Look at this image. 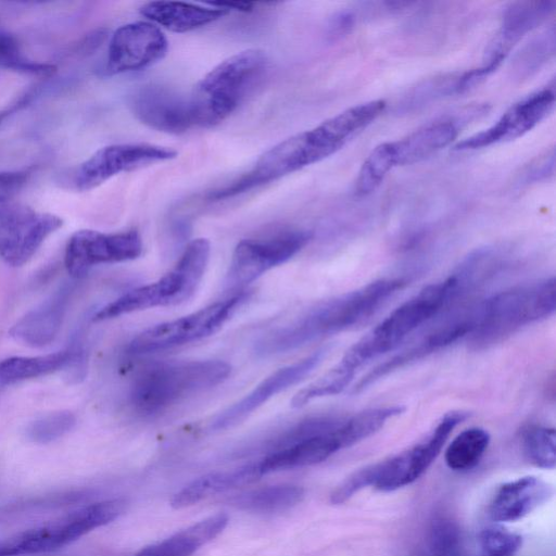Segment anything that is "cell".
<instances>
[{"label": "cell", "instance_id": "9c48e42d", "mask_svg": "<svg viewBox=\"0 0 556 556\" xmlns=\"http://www.w3.org/2000/svg\"><path fill=\"white\" fill-rule=\"evenodd\" d=\"M126 508L122 498L84 506L47 525L0 540V556H22L53 552L90 531L118 518Z\"/></svg>", "mask_w": 556, "mask_h": 556}, {"label": "cell", "instance_id": "2e32d148", "mask_svg": "<svg viewBox=\"0 0 556 556\" xmlns=\"http://www.w3.org/2000/svg\"><path fill=\"white\" fill-rule=\"evenodd\" d=\"M168 41L159 26L138 21L118 27L112 35L105 72L110 75L144 70L161 61Z\"/></svg>", "mask_w": 556, "mask_h": 556}, {"label": "cell", "instance_id": "44dd1931", "mask_svg": "<svg viewBox=\"0 0 556 556\" xmlns=\"http://www.w3.org/2000/svg\"><path fill=\"white\" fill-rule=\"evenodd\" d=\"M552 494V486L538 477L509 481L494 495L489 506L490 518L496 522L519 520L548 501Z\"/></svg>", "mask_w": 556, "mask_h": 556}, {"label": "cell", "instance_id": "e0dca14e", "mask_svg": "<svg viewBox=\"0 0 556 556\" xmlns=\"http://www.w3.org/2000/svg\"><path fill=\"white\" fill-rule=\"evenodd\" d=\"M554 86L542 88L508 109L492 126L459 141L454 150L469 151L522 137L554 109Z\"/></svg>", "mask_w": 556, "mask_h": 556}, {"label": "cell", "instance_id": "52a82bcc", "mask_svg": "<svg viewBox=\"0 0 556 556\" xmlns=\"http://www.w3.org/2000/svg\"><path fill=\"white\" fill-rule=\"evenodd\" d=\"M211 254L205 238L191 240L174 267L159 280L131 289L106 305L92 317L102 321L125 314L159 306H174L189 300L198 289Z\"/></svg>", "mask_w": 556, "mask_h": 556}, {"label": "cell", "instance_id": "74e56055", "mask_svg": "<svg viewBox=\"0 0 556 556\" xmlns=\"http://www.w3.org/2000/svg\"><path fill=\"white\" fill-rule=\"evenodd\" d=\"M555 172V150L551 148L527 166L523 178L528 184L549 179Z\"/></svg>", "mask_w": 556, "mask_h": 556}, {"label": "cell", "instance_id": "277c9868", "mask_svg": "<svg viewBox=\"0 0 556 556\" xmlns=\"http://www.w3.org/2000/svg\"><path fill=\"white\" fill-rule=\"evenodd\" d=\"M556 309L555 278L513 287L475 304L469 342L488 348L531 324L551 317Z\"/></svg>", "mask_w": 556, "mask_h": 556}, {"label": "cell", "instance_id": "7402d4cb", "mask_svg": "<svg viewBox=\"0 0 556 556\" xmlns=\"http://www.w3.org/2000/svg\"><path fill=\"white\" fill-rule=\"evenodd\" d=\"M71 287H63L50 299L20 318L10 329V336L30 348H43L60 332Z\"/></svg>", "mask_w": 556, "mask_h": 556}, {"label": "cell", "instance_id": "83f0119b", "mask_svg": "<svg viewBox=\"0 0 556 556\" xmlns=\"http://www.w3.org/2000/svg\"><path fill=\"white\" fill-rule=\"evenodd\" d=\"M71 356L70 346L38 356H12L0 361V386L42 377L64 369Z\"/></svg>", "mask_w": 556, "mask_h": 556}, {"label": "cell", "instance_id": "7a4b0ae2", "mask_svg": "<svg viewBox=\"0 0 556 556\" xmlns=\"http://www.w3.org/2000/svg\"><path fill=\"white\" fill-rule=\"evenodd\" d=\"M405 285L400 277L381 278L314 306L255 345L258 355L286 353L318 339L349 330L368 319Z\"/></svg>", "mask_w": 556, "mask_h": 556}, {"label": "cell", "instance_id": "d6a6232c", "mask_svg": "<svg viewBox=\"0 0 556 556\" xmlns=\"http://www.w3.org/2000/svg\"><path fill=\"white\" fill-rule=\"evenodd\" d=\"M555 53V27L552 25L533 38L516 56L515 70L521 75H531Z\"/></svg>", "mask_w": 556, "mask_h": 556}, {"label": "cell", "instance_id": "6da1fadb", "mask_svg": "<svg viewBox=\"0 0 556 556\" xmlns=\"http://www.w3.org/2000/svg\"><path fill=\"white\" fill-rule=\"evenodd\" d=\"M384 100H372L351 106L298 132L263 153L251 170L230 186L212 193L222 200L277 180L318 163L339 151L357 131L371 124L386 109Z\"/></svg>", "mask_w": 556, "mask_h": 556}, {"label": "cell", "instance_id": "d590c367", "mask_svg": "<svg viewBox=\"0 0 556 556\" xmlns=\"http://www.w3.org/2000/svg\"><path fill=\"white\" fill-rule=\"evenodd\" d=\"M478 556H514L522 544L520 535L502 528L490 527L478 535Z\"/></svg>", "mask_w": 556, "mask_h": 556}, {"label": "cell", "instance_id": "8d00e7d4", "mask_svg": "<svg viewBox=\"0 0 556 556\" xmlns=\"http://www.w3.org/2000/svg\"><path fill=\"white\" fill-rule=\"evenodd\" d=\"M375 481L372 464L350 475L330 494V502L340 505L350 500L355 493L366 486H372Z\"/></svg>", "mask_w": 556, "mask_h": 556}, {"label": "cell", "instance_id": "d4e9b609", "mask_svg": "<svg viewBox=\"0 0 556 556\" xmlns=\"http://www.w3.org/2000/svg\"><path fill=\"white\" fill-rule=\"evenodd\" d=\"M454 119L431 122L406 137L393 141L396 166L418 163L450 146L458 136Z\"/></svg>", "mask_w": 556, "mask_h": 556}, {"label": "cell", "instance_id": "e575fe53", "mask_svg": "<svg viewBox=\"0 0 556 556\" xmlns=\"http://www.w3.org/2000/svg\"><path fill=\"white\" fill-rule=\"evenodd\" d=\"M460 532L458 526L446 517H437L429 529V548L432 556H459Z\"/></svg>", "mask_w": 556, "mask_h": 556}, {"label": "cell", "instance_id": "603a6c76", "mask_svg": "<svg viewBox=\"0 0 556 556\" xmlns=\"http://www.w3.org/2000/svg\"><path fill=\"white\" fill-rule=\"evenodd\" d=\"M228 13L225 9L180 1H152L140 8V14L151 23L174 33L201 28Z\"/></svg>", "mask_w": 556, "mask_h": 556}, {"label": "cell", "instance_id": "836d02e7", "mask_svg": "<svg viewBox=\"0 0 556 556\" xmlns=\"http://www.w3.org/2000/svg\"><path fill=\"white\" fill-rule=\"evenodd\" d=\"M0 67L41 77H49L56 71L53 64L31 62L23 58L16 39L9 34H0Z\"/></svg>", "mask_w": 556, "mask_h": 556}, {"label": "cell", "instance_id": "8fae6325", "mask_svg": "<svg viewBox=\"0 0 556 556\" xmlns=\"http://www.w3.org/2000/svg\"><path fill=\"white\" fill-rule=\"evenodd\" d=\"M312 232L287 230L266 238L243 239L236 245L225 285L240 291L266 271L285 264L311 240Z\"/></svg>", "mask_w": 556, "mask_h": 556}, {"label": "cell", "instance_id": "484cf974", "mask_svg": "<svg viewBox=\"0 0 556 556\" xmlns=\"http://www.w3.org/2000/svg\"><path fill=\"white\" fill-rule=\"evenodd\" d=\"M228 520L224 513L212 515L163 541L143 547L135 556H192L223 532Z\"/></svg>", "mask_w": 556, "mask_h": 556}, {"label": "cell", "instance_id": "3957f363", "mask_svg": "<svg viewBox=\"0 0 556 556\" xmlns=\"http://www.w3.org/2000/svg\"><path fill=\"white\" fill-rule=\"evenodd\" d=\"M469 290L471 287L457 268L444 279L424 287L356 341L332 369L351 383L361 367L399 348Z\"/></svg>", "mask_w": 556, "mask_h": 556}, {"label": "cell", "instance_id": "ba28073f", "mask_svg": "<svg viewBox=\"0 0 556 556\" xmlns=\"http://www.w3.org/2000/svg\"><path fill=\"white\" fill-rule=\"evenodd\" d=\"M354 444L349 416H316L288 430L258 465L263 475L316 465Z\"/></svg>", "mask_w": 556, "mask_h": 556}, {"label": "cell", "instance_id": "8992f818", "mask_svg": "<svg viewBox=\"0 0 556 556\" xmlns=\"http://www.w3.org/2000/svg\"><path fill=\"white\" fill-rule=\"evenodd\" d=\"M230 372L231 366L219 359L157 363L134 378L130 405L144 416L160 414L190 395L222 383Z\"/></svg>", "mask_w": 556, "mask_h": 556}, {"label": "cell", "instance_id": "1f68e13d", "mask_svg": "<svg viewBox=\"0 0 556 556\" xmlns=\"http://www.w3.org/2000/svg\"><path fill=\"white\" fill-rule=\"evenodd\" d=\"M75 425L76 417L72 412H51L31 421L26 429V437L34 443L48 444L68 433Z\"/></svg>", "mask_w": 556, "mask_h": 556}, {"label": "cell", "instance_id": "f1b7e54d", "mask_svg": "<svg viewBox=\"0 0 556 556\" xmlns=\"http://www.w3.org/2000/svg\"><path fill=\"white\" fill-rule=\"evenodd\" d=\"M491 437L480 427H471L458 433L447 445L444 459L447 467L455 471L473 468L485 453Z\"/></svg>", "mask_w": 556, "mask_h": 556}, {"label": "cell", "instance_id": "5b68a950", "mask_svg": "<svg viewBox=\"0 0 556 556\" xmlns=\"http://www.w3.org/2000/svg\"><path fill=\"white\" fill-rule=\"evenodd\" d=\"M267 67L260 49L240 51L213 67L188 99L193 126L213 127L225 121L261 83Z\"/></svg>", "mask_w": 556, "mask_h": 556}, {"label": "cell", "instance_id": "4fadbf2b", "mask_svg": "<svg viewBox=\"0 0 556 556\" xmlns=\"http://www.w3.org/2000/svg\"><path fill=\"white\" fill-rule=\"evenodd\" d=\"M62 225V218L56 215L39 213L9 200L0 202L1 258L10 266H22Z\"/></svg>", "mask_w": 556, "mask_h": 556}, {"label": "cell", "instance_id": "ac0fdd59", "mask_svg": "<svg viewBox=\"0 0 556 556\" xmlns=\"http://www.w3.org/2000/svg\"><path fill=\"white\" fill-rule=\"evenodd\" d=\"M326 353V349H320L293 364L277 369L244 397L220 412L213 419L211 429L218 431L238 425L269 399L308 376L323 362Z\"/></svg>", "mask_w": 556, "mask_h": 556}, {"label": "cell", "instance_id": "f35d334b", "mask_svg": "<svg viewBox=\"0 0 556 556\" xmlns=\"http://www.w3.org/2000/svg\"><path fill=\"white\" fill-rule=\"evenodd\" d=\"M27 170L0 172V202L10 200L27 181Z\"/></svg>", "mask_w": 556, "mask_h": 556}, {"label": "cell", "instance_id": "f546056e", "mask_svg": "<svg viewBox=\"0 0 556 556\" xmlns=\"http://www.w3.org/2000/svg\"><path fill=\"white\" fill-rule=\"evenodd\" d=\"M395 166L396 154L393 141L375 147L359 168L355 180V194L365 197L374 192Z\"/></svg>", "mask_w": 556, "mask_h": 556}, {"label": "cell", "instance_id": "4dcf8cb0", "mask_svg": "<svg viewBox=\"0 0 556 556\" xmlns=\"http://www.w3.org/2000/svg\"><path fill=\"white\" fill-rule=\"evenodd\" d=\"M521 447L535 467L553 469L556 465V432L552 427L529 425L521 431Z\"/></svg>", "mask_w": 556, "mask_h": 556}, {"label": "cell", "instance_id": "4316f807", "mask_svg": "<svg viewBox=\"0 0 556 556\" xmlns=\"http://www.w3.org/2000/svg\"><path fill=\"white\" fill-rule=\"evenodd\" d=\"M304 497L303 488L294 484H278L250 490L229 498L238 509L256 514L286 511Z\"/></svg>", "mask_w": 556, "mask_h": 556}, {"label": "cell", "instance_id": "60d3db41", "mask_svg": "<svg viewBox=\"0 0 556 556\" xmlns=\"http://www.w3.org/2000/svg\"><path fill=\"white\" fill-rule=\"evenodd\" d=\"M208 5L225 9L227 11L236 10L240 12L252 11L254 3L248 1H232V2H210Z\"/></svg>", "mask_w": 556, "mask_h": 556}, {"label": "cell", "instance_id": "cb8c5ba5", "mask_svg": "<svg viewBox=\"0 0 556 556\" xmlns=\"http://www.w3.org/2000/svg\"><path fill=\"white\" fill-rule=\"evenodd\" d=\"M263 473L258 462L235 469L216 471L199 477L176 492L170 506L180 509L194 505L202 500L256 481Z\"/></svg>", "mask_w": 556, "mask_h": 556}, {"label": "cell", "instance_id": "9a60e30c", "mask_svg": "<svg viewBox=\"0 0 556 556\" xmlns=\"http://www.w3.org/2000/svg\"><path fill=\"white\" fill-rule=\"evenodd\" d=\"M141 253L142 239L136 229L114 233L83 229L70 238L64 265L72 277L79 279L96 265L131 261Z\"/></svg>", "mask_w": 556, "mask_h": 556}, {"label": "cell", "instance_id": "30bf717a", "mask_svg": "<svg viewBox=\"0 0 556 556\" xmlns=\"http://www.w3.org/2000/svg\"><path fill=\"white\" fill-rule=\"evenodd\" d=\"M249 296L248 289L236 291L197 312L152 326L129 342L127 354L155 353L206 338L219 330Z\"/></svg>", "mask_w": 556, "mask_h": 556}, {"label": "cell", "instance_id": "ab89813d", "mask_svg": "<svg viewBox=\"0 0 556 556\" xmlns=\"http://www.w3.org/2000/svg\"><path fill=\"white\" fill-rule=\"evenodd\" d=\"M354 24V15L350 11H341L334 14L328 25V36L338 39L350 33Z\"/></svg>", "mask_w": 556, "mask_h": 556}, {"label": "cell", "instance_id": "d6986e66", "mask_svg": "<svg viewBox=\"0 0 556 556\" xmlns=\"http://www.w3.org/2000/svg\"><path fill=\"white\" fill-rule=\"evenodd\" d=\"M129 106L138 121L159 131L178 135L193 126L188 100L165 87H140L130 96Z\"/></svg>", "mask_w": 556, "mask_h": 556}, {"label": "cell", "instance_id": "ffe728a7", "mask_svg": "<svg viewBox=\"0 0 556 556\" xmlns=\"http://www.w3.org/2000/svg\"><path fill=\"white\" fill-rule=\"evenodd\" d=\"M555 1H521L510 3L503 13L498 31L490 42L483 61L495 71L513 47L541 25L555 11Z\"/></svg>", "mask_w": 556, "mask_h": 556}, {"label": "cell", "instance_id": "5bb4252c", "mask_svg": "<svg viewBox=\"0 0 556 556\" xmlns=\"http://www.w3.org/2000/svg\"><path fill=\"white\" fill-rule=\"evenodd\" d=\"M177 151L150 143H119L103 147L84 161L72 174V186L78 191L99 187L124 172L168 161Z\"/></svg>", "mask_w": 556, "mask_h": 556}, {"label": "cell", "instance_id": "7c38bea8", "mask_svg": "<svg viewBox=\"0 0 556 556\" xmlns=\"http://www.w3.org/2000/svg\"><path fill=\"white\" fill-rule=\"evenodd\" d=\"M465 418L464 412H448L420 442L394 456L372 464L375 470L372 486L382 492H391L413 483L429 468L453 430Z\"/></svg>", "mask_w": 556, "mask_h": 556}]
</instances>
